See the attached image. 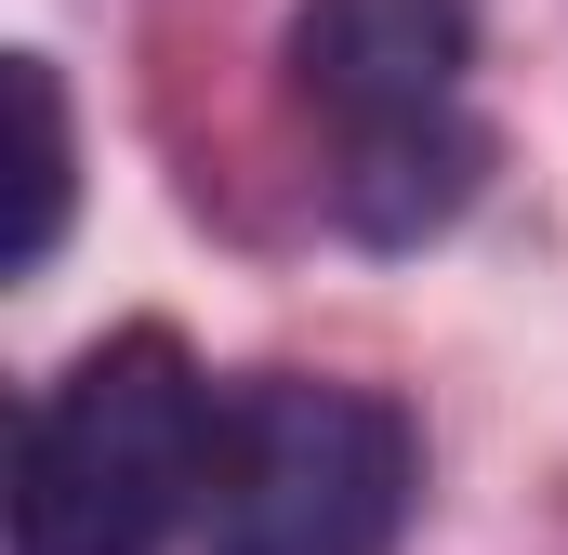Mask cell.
I'll use <instances>...</instances> for the list:
<instances>
[{
  "label": "cell",
  "mask_w": 568,
  "mask_h": 555,
  "mask_svg": "<svg viewBox=\"0 0 568 555\" xmlns=\"http://www.w3.org/2000/svg\"><path fill=\"white\" fill-rule=\"evenodd\" d=\"M317 199L357 252H424L489 185L476 107V0H304L278 40Z\"/></svg>",
  "instance_id": "obj_1"
},
{
  "label": "cell",
  "mask_w": 568,
  "mask_h": 555,
  "mask_svg": "<svg viewBox=\"0 0 568 555\" xmlns=\"http://www.w3.org/2000/svg\"><path fill=\"white\" fill-rule=\"evenodd\" d=\"M212 423L185 331H93L13 436V555H172V529L212 490Z\"/></svg>",
  "instance_id": "obj_2"
},
{
  "label": "cell",
  "mask_w": 568,
  "mask_h": 555,
  "mask_svg": "<svg viewBox=\"0 0 568 555\" xmlns=\"http://www.w3.org/2000/svg\"><path fill=\"white\" fill-rule=\"evenodd\" d=\"M424 503V423L344 371H252L212 423L199 555H397Z\"/></svg>",
  "instance_id": "obj_3"
},
{
  "label": "cell",
  "mask_w": 568,
  "mask_h": 555,
  "mask_svg": "<svg viewBox=\"0 0 568 555\" xmlns=\"http://www.w3.org/2000/svg\"><path fill=\"white\" fill-rule=\"evenodd\" d=\"M0 93H13V239H0V265L40 278L53 239H67V199H80V133H67V80H53V53H13Z\"/></svg>",
  "instance_id": "obj_4"
}]
</instances>
